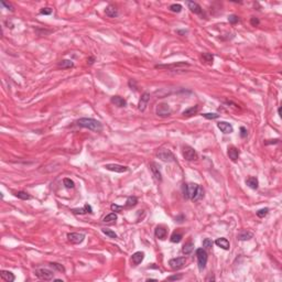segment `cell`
Returning <instances> with one entry per match:
<instances>
[{"instance_id":"cell-1","label":"cell","mask_w":282,"mask_h":282,"mask_svg":"<svg viewBox=\"0 0 282 282\" xmlns=\"http://www.w3.org/2000/svg\"><path fill=\"white\" fill-rule=\"evenodd\" d=\"M182 192L185 198H189L193 202H197L204 197L203 187L196 183H189V184L184 183L182 186Z\"/></svg>"},{"instance_id":"cell-2","label":"cell","mask_w":282,"mask_h":282,"mask_svg":"<svg viewBox=\"0 0 282 282\" xmlns=\"http://www.w3.org/2000/svg\"><path fill=\"white\" fill-rule=\"evenodd\" d=\"M76 124L77 126L82 127V128H86L92 131H95V132H100L103 130L101 122L94 118H79L76 121Z\"/></svg>"},{"instance_id":"cell-3","label":"cell","mask_w":282,"mask_h":282,"mask_svg":"<svg viewBox=\"0 0 282 282\" xmlns=\"http://www.w3.org/2000/svg\"><path fill=\"white\" fill-rule=\"evenodd\" d=\"M196 257H197L198 269H200V271H203L206 267V264H207V259H208L207 252L203 248H198L196 250Z\"/></svg>"},{"instance_id":"cell-4","label":"cell","mask_w":282,"mask_h":282,"mask_svg":"<svg viewBox=\"0 0 282 282\" xmlns=\"http://www.w3.org/2000/svg\"><path fill=\"white\" fill-rule=\"evenodd\" d=\"M184 67H190V64L186 63V62H177V63H173V64H159V65H156V68H160V70H171V71H176V70H181V68Z\"/></svg>"},{"instance_id":"cell-5","label":"cell","mask_w":282,"mask_h":282,"mask_svg":"<svg viewBox=\"0 0 282 282\" xmlns=\"http://www.w3.org/2000/svg\"><path fill=\"white\" fill-rule=\"evenodd\" d=\"M34 275H37L39 279L44 280V281H50V280H53L54 278V273L53 271L49 270L47 268H39L34 271Z\"/></svg>"},{"instance_id":"cell-6","label":"cell","mask_w":282,"mask_h":282,"mask_svg":"<svg viewBox=\"0 0 282 282\" xmlns=\"http://www.w3.org/2000/svg\"><path fill=\"white\" fill-rule=\"evenodd\" d=\"M182 154H183V156H184L185 160H187V161L197 160V152L194 150V148L190 147V146H183Z\"/></svg>"},{"instance_id":"cell-7","label":"cell","mask_w":282,"mask_h":282,"mask_svg":"<svg viewBox=\"0 0 282 282\" xmlns=\"http://www.w3.org/2000/svg\"><path fill=\"white\" fill-rule=\"evenodd\" d=\"M156 156L162 161H166V162H174L175 161L174 154L168 149H160L156 152Z\"/></svg>"},{"instance_id":"cell-8","label":"cell","mask_w":282,"mask_h":282,"mask_svg":"<svg viewBox=\"0 0 282 282\" xmlns=\"http://www.w3.org/2000/svg\"><path fill=\"white\" fill-rule=\"evenodd\" d=\"M186 262V259L185 257H177V258H173L169 261V265H170L171 269L173 270H177V269H181Z\"/></svg>"},{"instance_id":"cell-9","label":"cell","mask_w":282,"mask_h":282,"mask_svg":"<svg viewBox=\"0 0 282 282\" xmlns=\"http://www.w3.org/2000/svg\"><path fill=\"white\" fill-rule=\"evenodd\" d=\"M67 239L70 243L78 245V244L83 243L85 239V235L82 233H70L67 234Z\"/></svg>"},{"instance_id":"cell-10","label":"cell","mask_w":282,"mask_h":282,"mask_svg":"<svg viewBox=\"0 0 282 282\" xmlns=\"http://www.w3.org/2000/svg\"><path fill=\"white\" fill-rule=\"evenodd\" d=\"M172 110H171L170 106L168 104H159L156 107V115L160 117H168L171 115Z\"/></svg>"},{"instance_id":"cell-11","label":"cell","mask_w":282,"mask_h":282,"mask_svg":"<svg viewBox=\"0 0 282 282\" xmlns=\"http://www.w3.org/2000/svg\"><path fill=\"white\" fill-rule=\"evenodd\" d=\"M149 101H150V94L143 93L139 100V104H138V109H139L140 111H145L148 104H149Z\"/></svg>"},{"instance_id":"cell-12","label":"cell","mask_w":282,"mask_h":282,"mask_svg":"<svg viewBox=\"0 0 282 282\" xmlns=\"http://www.w3.org/2000/svg\"><path fill=\"white\" fill-rule=\"evenodd\" d=\"M149 168L151 170L152 174H153L154 179L158 181V182H162V174H161V171H160V166L156 163V162H151L149 164Z\"/></svg>"},{"instance_id":"cell-13","label":"cell","mask_w":282,"mask_h":282,"mask_svg":"<svg viewBox=\"0 0 282 282\" xmlns=\"http://www.w3.org/2000/svg\"><path fill=\"white\" fill-rule=\"evenodd\" d=\"M104 168L108 171H112V172L117 173H125L128 171V168L125 166H119V164H105Z\"/></svg>"},{"instance_id":"cell-14","label":"cell","mask_w":282,"mask_h":282,"mask_svg":"<svg viewBox=\"0 0 282 282\" xmlns=\"http://www.w3.org/2000/svg\"><path fill=\"white\" fill-rule=\"evenodd\" d=\"M217 127H218V129L221 131V132H224V133H231L234 131L233 126L227 121H219L218 124H217Z\"/></svg>"},{"instance_id":"cell-15","label":"cell","mask_w":282,"mask_h":282,"mask_svg":"<svg viewBox=\"0 0 282 282\" xmlns=\"http://www.w3.org/2000/svg\"><path fill=\"white\" fill-rule=\"evenodd\" d=\"M145 259V252L143 251H137L131 256V262L133 264V266H138Z\"/></svg>"},{"instance_id":"cell-16","label":"cell","mask_w":282,"mask_h":282,"mask_svg":"<svg viewBox=\"0 0 282 282\" xmlns=\"http://www.w3.org/2000/svg\"><path fill=\"white\" fill-rule=\"evenodd\" d=\"M215 245L218 246L219 248H221V249H224V250H229V248H230L229 241L224 237L217 238V239L215 240Z\"/></svg>"},{"instance_id":"cell-17","label":"cell","mask_w":282,"mask_h":282,"mask_svg":"<svg viewBox=\"0 0 282 282\" xmlns=\"http://www.w3.org/2000/svg\"><path fill=\"white\" fill-rule=\"evenodd\" d=\"M227 154H228L229 159H230L233 162H236V161L238 160V158H239V150H238L236 147H234V146H230V147H228Z\"/></svg>"},{"instance_id":"cell-18","label":"cell","mask_w":282,"mask_h":282,"mask_svg":"<svg viewBox=\"0 0 282 282\" xmlns=\"http://www.w3.org/2000/svg\"><path fill=\"white\" fill-rule=\"evenodd\" d=\"M166 233H168V230H166V227L162 226V225L156 226V229H154V235H156V237L158 238V239H164V238L166 237Z\"/></svg>"},{"instance_id":"cell-19","label":"cell","mask_w":282,"mask_h":282,"mask_svg":"<svg viewBox=\"0 0 282 282\" xmlns=\"http://www.w3.org/2000/svg\"><path fill=\"white\" fill-rule=\"evenodd\" d=\"M186 5H187V7H189V9L191 10L193 13H195V14H202V11H203V9H202V7H200L198 3L194 2V1H186Z\"/></svg>"},{"instance_id":"cell-20","label":"cell","mask_w":282,"mask_h":282,"mask_svg":"<svg viewBox=\"0 0 282 282\" xmlns=\"http://www.w3.org/2000/svg\"><path fill=\"white\" fill-rule=\"evenodd\" d=\"M110 100H111V103L115 104L117 107H126L127 106V100L125 98L120 97V96H112Z\"/></svg>"},{"instance_id":"cell-21","label":"cell","mask_w":282,"mask_h":282,"mask_svg":"<svg viewBox=\"0 0 282 282\" xmlns=\"http://www.w3.org/2000/svg\"><path fill=\"white\" fill-rule=\"evenodd\" d=\"M0 277H1L2 280H5L6 282H13L14 279H16L13 273L10 272V271H7V270L0 271Z\"/></svg>"},{"instance_id":"cell-22","label":"cell","mask_w":282,"mask_h":282,"mask_svg":"<svg viewBox=\"0 0 282 282\" xmlns=\"http://www.w3.org/2000/svg\"><path fill=\"white\" fill-rule=\"evenodd\" d=\"M72 212L74 213V214H81V215L87 214V213L92 214V213H93V208H92V206L89 205V204H85L83 208H74V210H72Z\"/></svg>"},{"instance_id":"cell-23","label":"cell","mask_w":282,"mask_h":282,"mask_svg":"<svg viewBox=\"0 0 282 282\" xmlns=\"http://www.w3.org/2000/svg\"><path fill=\"white\" fill-rule=\"evenodd\" d=\"M105 14L108 17V18H116V17L118 16V9H117L115 6L109 5L105 9Z\"/></svg>"},{"instance_id":"cell-24","label":"cell","mask_w":282,"mask_h":282,"mask_svg":"<svg viewBox=\"0 0 282 282\" xmlns=\"http://www.w3.org/2000/svg\"><path fill=\"white\" fill-rule=\"evenodd\" d=\"M246 184H247L248 186L250 187V189L257 190V189H258V186H259V181H258V179H257V177L250 176V177H248V179L246 180Z\"/></svg>"},{"instance_id":"cell-25","label":"cell","mask_w":282,"mask_h":282,"mask_svg":"<svg viewBox=\"0 0 282 282\" xmlns=\"http://www.w3.org/2000/svg\"><path fill=\"white\" fill-rule=\"evenodd\" d=\"M252 236H254V234H252V233H250V231H247V230H244V231H241V233L238 234L237 238L239 240H241V241H246V240L251 239Z\"/></svg>"},{"instance_id":"cell-26","label":"cell","mask_w":282,"mask_h":282,"mask_svg":"<svg viewBox=\"0 0 282 282\" xmlns=\"http://www.w3.org/2000/svg\"><path fill=\"white\" fill-rule=\"evenodd\" d=\"M138 204V198L136 196H129L126 200V205H125V208H131L135 207Z\"/></svg>"},{"instance_id":"cell-27","label":"cell","mask_w":282,"mask_h":282,"mask_svg":"<svg viewBox=\"0 0 282 282\" xmlns=\"http://www.w3.org/2000/svg\"><path fill=\"white\" fill-rule=\"evenodd\" d=\"M57 66L60 68H62V70H65V68L74 67V63H73L71 60H62V61L57 64Z\"/></svg>"},{"instance_id":"cell-28","label":"cell","mask_w":282,"mask_h":282,"mask_svg":"<svg viewBox=\"0 0 282 282\" xmlns=\"http://www.w3.org/2000/svg\"><path fill=\"white\" fill-rule=\"evenodd\" d=\"M193 250H194V243H192V241L186 243L182 248V251H183V254L184 255H190L192 251H193Z\"/></svg>"},{"instance_id":"cell-29","label":"cell","mask_w":282,"mask_h":282,"mask_svg":"<svg viewBox=\"0 0 282 282\" xmlns=\"http://www.w3.org/2000/svg\"><path fill=\"white\" fill-rule=\"evenodd\" d=\"M197 111H198V106L196 105V106H193V107H191V108H187L186 110H184V111H183V116L184 117H191V116H193V115H195Z\"/></svg>"},{"instance_id":"cell-30","label":"cell","mask_w":282,"mask_h":282,"mask_svg":"<svg viewBox=\"0 0 282 282\" xmlns=\"http://www.w3.org/2000/svg\"><path fill=\"white\" fill-rule=\"evenodd\" d=\"M117 218H118V216H117L116 213H110V214H108L107 216L104 217L103 221L104 223H114V221L117 220Z\"/></svg>"},{"instance_id":"cell-31","label":"cell","mask_w":282,"mask_h":282,"mask_svg":"<svg viewBox=\"0 0 282 282\" xmlns=\"http://www.w3.org/2000/svg\"><path fill=\"white\" fill-rule=\"evenodd\" d=\"M14 196H17L18 198H21V200H31V196L29 195L27 192H23V191H18V192H14Z\"/></svg>"},{"instance_id":"cell-32","label":"cell","mask_w":282,"mask_h":282,"mask_svg":"<svg viewBox=\"0 0 282 282\" xmlns=\"http://www.w3.org/2000/svg\"><path fill=\"white\" fill-rule=\"evenodd\" d=\"M182 238H183V236L181 233H174L172 236H171L170 240H171V243H173V244H179L180 241L182 240Z\"/></svg>"},{"instance_id":"cell-33","label":"cell","mask_w":282,"mask_h":282,"mask_svg":"<svg viewBox=\"0 0 282 282\" xmlns=\"http://www.w3.org/2000/svg\"><path fill=\"white\" fill-rule=\"evenodd\" d=\"M63 184L66 189H74V186H75L74 181H72V180L68 179V177H65V179L63 180Z\"/></svg>"},{"instance_id":"cell-34","label":"cell","mask_w":282,"mask_h":282,"mask_svg":"<svg viewBox=\"0 0 282 282\" xmlns=\"http://www.w3.org/2000/svg\"><path fill=\"white\" fill-rule=\"evenodd\" d=\"M101 231H103L104 234H105L106 236H108L109 238H114V239H116L118 236H117V234L115 233V231H112L111 229H108V228H103L101 229Z\"/></svg>"},{"instance_id":"cell-35","label":"cell","mask_w":282,"mask_h":282,"mask_svg":"<svg viewBox=\"0 0 282 282\" xmlns=\"http://www.w3.org/2000/svg\"><path fill=\"white\" fill-rule=\"evenodd\" d=\"M182 5H180V3H173V5L170 6V8L169 9L171 10L172 12H176V13H179V12L182 11Z\"/></svg>"},{"instance_id":"cell-36","label":"cell","mask_w":282,"mask_h":282,"mask_svg":"<svg viewBox=\"0 0 282 282\" xmlns=\"http://www.w3.org/2000/svg\"><path fill=\"white\" fill-rule=\"evenodd\" d=\"M50 267H52V268L55 269V270H57V271H61V272H64V271H65V268H64L62 265L57 264V262H50Z\"/></svg>"},{"instance_id":"cell-37","label":"cell","mask_w":282,"mask_h":282,"mask_svg":"<svg viewBox=\"0 0 282 282\" xmlns=\"http://www.w3.org/2000/svg\"><path fill=\"white\" fill-rule=\"evenodd\" d=\"M213 245H214V241H213L210 238H205V239L203 240V247L206 248V249H210V248H212Z\"/></svg>"},{"instance_id":"cell-38","label":"cell","mask_w":282,"mask_h":282,"mask_svg":"<svg viewBox=\"0 0 282 282\" xmlns=\"http://www.w3.org/2000/svg\"><path fill=\"white\" fill-rule=\"evenodd\" d=\"M202 57H203L204 61L207 62V63H210V64H212L213 63V60H214V56H213L210 53H203Z\"/></svg>"},{"instance_id":"cell-39","label":"cell","mask_w":282,"mask_h":282,"mask_svg":"<svg viewBox=\"0 0 282 282\" xmlns=\"http://www.w3.org/2000/svg\"><path fill=\"white\" fill-rule=\"evenodd\" d=\"M269 213V208L266 207V208H261V210H259L258 212H257V216L260 217V218H264L265 216H267Z\"/></svg>"},{"instance_id":"cell-40","label":"cell","mask_w":282,"mask_h":282,"mask_svg":"<svg viewBox=\"0 0 282 282\" xmlns=\"http://www.w3.org/2000/svg\"><path fill=\"white\" fill-rule=\"evenodd\" d=\"M202 116L204 117V118L206 119H217L219 118V115L218 114H215V112H207V114H203Z\"/></svg>"},{"instance_id":"cell-41","label":"cell","mask_w":282,"mask_h":282,"mask_svg":"<svg viewBox=\"0 0 282 282\" xmlns=\"http://www.w3.org/2000/svg\"><path fill=\"white\" fill-rule=\"evenodd\" d=\"M228 21H229V23L235 24V23H237V22H239V17L236 16V14H230V16L228 17Z\"/></svg>"},{"instance_id":"cell-42","label":"cell","mask_w":282,"mask_h":282,"mask_svg":"<svg viewBox=\"0 0 282 282\" xmlns=\"http://www.w3.org/2000/svg\"><path fill=\"white\" fill-rule=\"evenodd\" d=\"M250 24H251L252 27H258L259 24H260V20H259L258 18H256V17H252V18L250 19Z\"/></svg>"},{"instance_id":"cell-43","label":"cell","mask_w":282,"mask_h":282,"mask_svg":"<svg viewBox=\"0 0 282 282\" xmlns=\"http://www.w3.org/2000/svg\"><path fill=\"white\" fill-rule=\"evenodd\" d=\"M0 3H1V6H2V7H6L8 10H10V11H13V10H14L13 6H12L10 2H6V1H1V2H0Z\"/></svg>"},{"instance_id":"cell-44","label":"cell","mask_w":282,"mask_h":282,"mask_svg":"<svg viewBox=\"0 0 282 282\" xmlns=\"http://www.w3.org/2000/svg\"><path fill=\"white\" fill-rule=\"evenodd\" d=\"M40 13L44 14V16H49V14L52 13V9L51 8H42V9L40 10Z\"/></svg>"},{"instance_id":"cell-45","label":"cell","mask_w":282,"mask_h":282,"mask_svg":"<svg viewBox=\"0 0 282 282\" xmlns=\"http://www.w3.org/2000/svg\"><path fill=\"white\" fill-rule=\"evenodd\" d=\"M110 208H111L112 212H120V210L124 208V206H119V205H117V204H111Z\"/></svg>"},{"instance_id":"cell-46","label":"cell","mask_w":282,"mask_h":282,"mask_svg":"<svg viewBox=\"0 0 282 282\" xmlns=\"http://www.w3.org/2000/svg\"><path fill=\"white\" fill-rule=\"evenodd\" d=\"M240 137L241 138L247 137V129L245 127H240Z\"/></svg>"},{"instance_id":"cell-47","label":"cell","mask_w":282,"mask_h":282,"mask_svg":"<svg viewBox=\"0 0 282 282\" xmlns=\"http://www.w3.org/2000/svg\"><path fill=\"white\" fill-rule=\"evenodd\" d=\"M181 279H182V275H171V277L168 278L169 281H171V280H181Z\"/></svg>"},{"instance_id":"cell-48","label":"cell","mask_w":282,"mask_h":282,"mask_svg":"<svg viewBox=\"0 0 282 282\" xmlns=\"http://www.w3.org/2000/svg\"><path fill=\"white\" fill-rule=\"evenodd\" d=\"M279 142V139H275V140H268V141H266L265 142V145H275V143Z\"/></svg>"},{"instance_id":"cell-49","label":"cell","mask_w":282,"mask_h":282,"mask_svg":"<svg viewBox=\"0 0 282 282\" xmlns=\"http://www.w3.org/2000/svg\"><path fill=\"white\" fill-rule=\"evenodd\" d=\"M94 62H95V57H93V56H91V57L87 60V64H88V65H93Z\"/></svg>"},{"instance_id":"cell-50","label":"cell","mask_w":282,"mask_h":282,"mask_svg":"<svg viewBox=\"0 0 282 282\" xmlns=\"http://www.w3.org/2000/svg\"><path fill=\"white\" fill-rule=\"evenodd\" d=\"M183 219H184V216H183V215H181V216H180V217H176V218H175V221H179V223H182V221H183Z\"/></svg>"},{"instance_id":"cell-51","label":"cell","mask_w":282,"mask_h":282,"mask_svg":"<svg viewBox=\"0 0 282 282\" xmlns=\"http://www.w3.org/2000/svg\"><path fill=\"white\" fill-rule=\"evenodd\" d=\"M210 280H213V281H215V278L214 277H210V278H207V279H206V281H210Z\"/></svg>"},{"instance_id":"cell-52","label":"cell","mask_w":282,"mask_h":282,"mask_svg":"<svg viewBox=\"0 0 282 282\" xmlns=\"http://www.w3.org/2000/svg\"><path fill=\"white\" fill-rule=\"evenodd\" d=\"M278 114H279V116L281 117V107H279V109H278Z\"/></svg>"},{"instance_id":"cell-53","label":"cell","mask_w":282,"mask_h":282,"mask_svg":"<svg viewBox=\"0 0 282 282\" xmlns=\"http://www.w3.org/2000/svg\"><path fill=\"white\" fill-rule=\"evenodd\" d=\"M147 281H156V279H148Z\"/></svg>"}]
</instances>
